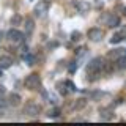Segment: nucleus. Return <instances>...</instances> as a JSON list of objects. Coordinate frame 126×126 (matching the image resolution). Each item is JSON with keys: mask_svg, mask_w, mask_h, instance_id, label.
Returning a JSON list of instances; mask_svg holds the SVG:
<instances>
[{"mask_svg": "<svg viewBox=\"0 0 126 126\" xmlns=\"http://www.w3.org/2000/svg\"><path fill=\"white\" fill-rule=\"evenodd\" d=\"M102 68H104V60H102L101 57H96V58H93V60L88 63L87 71H88V73H99Z\"/></svg>", "mask_w": 126, "mask_h": 126, "instance_id": "1", "label": "nucleus"}, {"mask_svg": "<svg viewBox=\"0 0 126 126\" xmlns=\"http://www.w3.org/2000/svg\"><path fill=\"white\" fill-rule=\"evenodd\" d=\"M41 85V77L38 76V74H30V76H27L25 79V87L27 88H30V90H36L38 87Z\"/></svg>", "mask_w": 126, "mask_h": 126, "instance_id": "2", "label": "nucleus"}, {"mask_svg": "<svg viewBox=\"0 0 126 126\" xmlns=\"http://www.w3.org/2000/svg\"><path fill=\"white\" fill-rule=\"evenodd\" d=\"M6 36H8V39H10V41L16 43V44H19V43L24 41V33H22V32H19V30H16V29L10 30Z\"/></svg>", "mask_w": 126, "mask_h": 126, "instance_id": "3", "label": "nucleus"}, {"mask_svg": "<svg viewBox=\"0 0 126 126\" xmlns=\"http://www.w3.org/2000/svg\"><path fill=\"white\" fill-rule=\"evenodd\" d=\"M24 113H25V115H30V117H36L39 113V106L35 104V102H29V104L25 106V109H24Z\"/></svg>", "mask_w": 126, "mask_h": 126, "instance_id": "4", "label": "nucleus"}, {"mask_svg": "<svg viewBox=\"0 0 126 126\" xmlns=\"http://www.w3.org/2000/svg\"><path fill=\"white\" fill-rule=\"evenodd\" d=\"M102 36H104V32L101 29H90L88 30V38L92 41H99V39H102Z\"/></svg>", "mask_w": 126, "mask_h": 126, "instance_id": "5", "label": "nucleus"}, {"mask_svg": "<svg viewBox=\"0 0 126 126\" xmlns=\"http://www.w3.org/2000/svg\"><path fill=\"white\" fill-rule=\"evenodd\" d=\"M125 38H126V29H121L118 33H115L112 38H110V43H112V44H117V43L123 41Z\"/></svg>", "mask_w": 126, "mask_h": 126, "instance_id": "6", "label": "nucleus"}, {"mask_svg": "<svg viewBox=\"0 0 126 126\" xmlns=\"http://www.w3.org/2000/svg\"><path fill=\"white\" fill-rule=\"evenodd\" d=\"M47 8H49V5L44 3V2H41V3L36 5V8H35V13H36V16H44L46 11H47Z\"/></svg>", "mask_w": 126, "mask_h": 126, "instance_id": "7", "label": "nucleus"}, {"mask_svg": "<svg viewBox=\"0 0 126 126\" xmlns=\"http://www.w3.org/2000/svg\"><path fill=\"white\" fill-rule=\"evenodd\" d=\"M13 65V58L8 57V55H3V57H0V66H2L3 69L10 68V66Z\"/></svg>", "mask_w": 126, "mask_h": 126, "instance_id": "8", "label": "nucleus"}, {"mask_svg": "<svg viewBox=\"0 0 126 126\" xmlns=\"http://www.w3.org/2000/svg\"><path fill=\"white\" fill-rule=\"evenodd\" d=\"M19 102H21V96H19V94H16V93H11L10 94V104L11 106H17Z\"/></svg>", "mask_w": 126, "mask_h": 126, "instance_id": "9", "label": "nucleus"}, {"mask_svg": "<svg viewBox=\"0 0 126 126\" xmlns=\"http://www.w3.org/2000/svg\"><path fill=\"white\" fill-rule=\"evenodd\" d=\"M118 24H120V19H118L117 16H110L109 21H107V25L109 27H118Z\"/></svg>", "mask_w": 126, "mask_h": 126, "instance_id": "10", "label": "nucleus"}, {"mask_svg": "<svg viewBox=\"0 0 126 126\" xmlns=\"http://www.w3.org/2000/svg\"><path fill=\"white\" fill-rule=\"evenodd\" d=\"M24 62H25L27 65H33V62H35V57H33L32 54H29V52H27V54H24Z\"/></svg>", "mask_w": 126, "mask_h": 126, "instance_id": "11", "label": "nucleus"}, {"mask_svg": "<svg viewBox=\"0 0 126 126\" xmlns=\"http://www.w3.org/2000/svg\"><path fill=\"white\" fill-rule=\"evenodd\" d=\"M101 118L102 120H110V118H113V113L110 110H101Z\"/></svg>", "mask_w": 126, "mask_h": 126, "instance_id": "12", "label": "nucleus"}, {"mask_svg": "<svg viewBox=\"0 0 126 126\" xmlns=\"http://www.w3.org/2000/svg\"><path fill=\"white\" fill-rule=\"evenodd\" d=\"M117 66H118L120 69H125V68H126V55H125V57H120V58L117 60Z\"/></svg>", "mask_w": 126, "mask_h": 126, "instance_id": "13", "label": "nucleus"}, {"mask_svg": "<svg viewBox=\"0 0 126 126\" xmlns=\"http://www.w3.org/2000/svg\"><path fill=\"white\" fill-rule=\"evenodd\" d=\"M47 115H49L50 118H55V117H58V115H60V109H57V107L50 109L49 112H47Z\"/></svg>", "mask_w": 126, "mask_h": 126, "instance_id": "14", "label": "nucleus"}, {"mask_svg": "<svg viewBox=\"0 0 126 126\" xmlns=\"http://www.w3.org/2000/svg\"><path fill=\"white\" fill-rule=\"evenodd\" d=\"M25 30H27V33H32V32H33V21H32V19H27L25 21Z\"/></svg>", "mask_w": 126, "mask_h": 126, "instance_id": "15", "label": "nucleus"}, {"mask_svg": "<svg viewBox=\"0 0 126 126\" xmlns=\"http://www.w3.org/2000/svg\"><path fill=\"white\" fill-rule=\"evenodd\" d=\"M65 85L68 87V92H76V90H77V88H76V85H74L71 80H66V82H65Z\"/></svg>", "mask_w": 126, "mask_h": 126, "instance_id": "16", "label": "nucleus"}, {"mask_svg": "<svg viewBox=\"0 0 126 126\" xmlns=\"http://www.w3.org/2000/svg\"><path fill=\"white\" fill-rule=\"evenodd\" d=\"M58 88H60V93H63V94H66V93H69L68 90L65 88V82H60V84H58Z\"/></svg>", "mask_w": 126, "mask_h": 126, "instance_id": "17", "label": "nucleus"}, {"mask_svg": "<svg viewBox=\"0 0 126 126\" xmlns=\"http://www.w3.org/2000/svg\"><path fill=\"white\" fill-rule=\"evenodd\" d=\"M71 39H73V41L80 39V33H79V32H73V33H71Z\"/></svg>", "mask_w": 126, "mask_h": 126, "instance_id": "18", "label": "nucleus"}, {"mask_svg": "<svg viewBox=\"0 0 126 126\" xmlns=\"http://www.w3.org/2000/svg\"><path fill=\"white\" fill-rule=\"evenodd\" d=\"M76 69H77V63H76V62H73V63L69 65V73H74Z\"/></svg>", "mask_w": 126, "mask_h": 126, "instance_id": "19", "label": "nucleus"}, {"mask_svg": "<svg viewBox=\"0 0 126 126\" xmlns=\"http://www.w3.org/2000/svg\"><path fill=\"white\" fill-rule=\"evenodd\" d=\"M11 22H13V24H19V22H21V17H19V16H14V17L11 19Z\"/></svg>", "mask_w": 126, "mask_h": 126, "instance_id": "20", "label": "nucleus"}, {"mask_svg": "<svg viewBox=\"0 0 126 126\" xmlns=\"http://www.w3.org/2000/svg\"><path fill=\"white\" fill-rule=\"evenodd\" d=\"M5 94V87L3 85H0V99H2V96Z\"/></svg>", "mask_w": 126, "mask_h": 126, "instance_id": "21", "label": "nucleus"}, {"mask_svg": "<svg viewBox=\"0 0 126 126\" xmlns=\"http://www.w3.org/2000/svg\"><path fill=\"white\" fill-rule=\"evenodd\" d=\"M2 74H3V68H2V66H0V76H2Z\"/></svg>", "mask_w": 126, "mask_h": 126, "instance_id": "22", "label": "nucleus"}, {"mask_svg": "<svg viewBox=\"0 0 126 126\" xmlns=\"http://www.w3.org/2000/svg\"><path fill=\"white\" fill-rule=\"evenodd\" d=\"M123 11H125V16H126V8H125V10H123Z\"/></svg>", "mask_w": 126, "mask_h": 126, "instance_id": "23", "label": "nucleus"}, {"mask_svg": "<svg viewBox=\"0 0 126 126\" xmlns=\"http://www.w3.org/2000/svg\"><path fill=\"white\" fill-rule=\"evenodd\" d=\"M123 50H125V55H126V49H123Z\"/></svg>", "mask_w": 126, "mask_h": 126, "instance_id": "24", "label": "nucleus"}, {"mask_svg": "<svg viewBox=\"0 0 126 126\" xmlns=\"http://www.w3.org/2000/svg\"><path fill=\"white\" fill-rule=\"evenodd\" d=\"M0 102H2V101H0Z\"/></svg>", "mask_w": 126, "mask_h": 126, "instance_id": "25", "label": "nucleus"}]
</instances>
